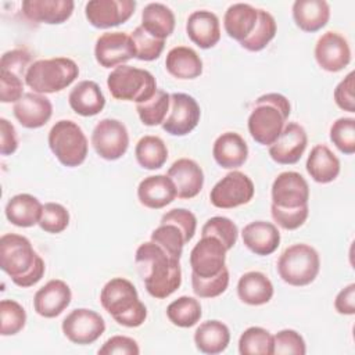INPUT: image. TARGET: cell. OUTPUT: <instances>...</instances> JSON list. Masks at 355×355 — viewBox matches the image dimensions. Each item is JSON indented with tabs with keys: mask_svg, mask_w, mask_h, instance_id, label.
Masks as SVG:
<instances>
[{
	"mask_svg": "<svg viewBox=\"0 0 355 355\" xmlns=\"http://www.w3.org/2000/svg\"><path fill=\"white\" fill-rule=\"evenodd\" d=\"M293 19L304 32H318L330 19V6L324 0H295L293 4Z\"/></svg>",
	"mask_w": 355,
	"mask_h": 355,
	"instance_id": "83f0119b",
	"label": "cell"
},
{
	"mask_svg": "<svg viewBox=\"0 0 355 355\" xmlns=\"http://www.w3.org/2000/svg\"><path fill=\"white\" fill-rule=\"evenodd\" d=\"M31 62V53L25 49H14L1 55L0 68L10 69L25 78Z\"/></svg>",
	"mask_w": 355,
	"mask_h": 355,
	"instance_id": "db71d44e",
	"label": "cell"
},
{
	"mask_svg": "<svg viewBox=\"0 0 355 355\" xmlns=\"http://www.w3.org/2000/svg\"><path fill=\"white\" fill-rule=\"evenodd\" d=\"M101 306L125 327H139L147 318V308L140 301L136 287L125 277L108 280L100 293Z\"/></svg>",
	"mask_w": 355,
	"mask_h": 355,
	"instance_id": "277c9868",
	"label": "cell"
},
{
	"mask_svg": "<svg viewBox=\"0 0 355 355\" xmlns=\"http://www.w3.org/2000/svg\"><path fill=\"white\" fill-rule=\"evenodd\" d=\"M201 315L202 311L198 300L189 295H182L166 306V316L169 322L183 329L197 324L201 319Z\"/></svg>",
	"mask_w": 355,
	"mask_h": 355,
	"instance_id": "8d00e7d4",
	"label": "cell"
},
{
	"mask_svg": "<svg viewBox=\"0 0 355 355\" xmlns=\"http://www.w3.org/2000/svg\"><path fill=\"white\" fill-rule=\"evenodd\" d=\"M254 193L252 180L240 171H232L211 189L209 200L216 208L232 209L250 202Z\"/></svg>",
	"mask_w": 355,
	"mask_h": 355,
	"instance_id": "30bf717a",
	"label": "cell"
},
{
	"mask_svg": "<svg viewBox=\"0 0 355 355\" xmlns=\"http://www.w3.org/2000/svg\"><path fill=\"white\" fill-rule=\"evenodd\" d=\"M107 86L114 98L135 101L136 104L150 100L158 89L150 71L126 64L114 68L108 73Z\"/></svg>",
	"mask_w": 355,
	"mask_h": 355,
	"instance_id": "8992f818",
	"label": "cell"
},
{
	"mask_svg": "<svg viewBox=\"0 0 355 355\" xmlns=\"http://www.w3.org/2000/svg\"><path fill=\"white\" fill-rule=\"evenodd\" d=\"M24 76L0 68V101L1 103H17L24 93ZM25 79V78H24Z\"/></svg>",
	"mask_w": 355,
	"mask_h": 355,
	"instance_id": "f907efd6",
	"label": "cell"
},
{
	"mask_svg": "<svg viewBox=\"0 0 355 355\" xmlns=\"http://www.w3.org/2000/svg\"><path fill=\"white\" fill-rule=\"evenodd\" d=\"M212 155L219 166L237 169L248 158V146L239 133L225 132L214 141Z\"/></svg>",
	"mask_w": 355,
	"mask_h": 355,
	"instance_id": "484cf974",
	"label": "cell"
},
{
	"mask_svg": "<svg viewBox=\"0 0 355 355\" xmlns=\"http://www.w3.org/2000/svg\"><path fill=\"white\" fill-rule=\"evenodd\" d=\"M130 37L136 47V58L140 61L157 60L161 55L164 46H165V40L151 36L140 25L137 28H135Z\"/></svg>",
	"mask_w": 355,
	"mask_h": 355,
	"instance_id": "bcb514c9",
	"label": "cell"
},
{
	"mask_svg": "<svg viewBox=\"0 0 355 355\" xmlns=\"http://www.w3.org/2000/svg\"><path fill=\"white\" fill-rule=\"evenodd\" d=\"M14 116L26 129H37L44 126L51 115L53 105L51 101L39 93L29 92L25 93L12 107Z\"/></svg>",
	"mask_w": 355,
	"mask_h": 355,
	"instance_id": "ffe728a7",
	"label": "cell"
},
{
	"mask_svg": "<svg viewBox=\"0 0 355 355\" xmlns=\"http://www.w3.org/2000/svg\"><path fill=\"white\" fill-rule=\"evenodd\" d=\"M72 293L69 286L60 279H53L40 287L33 297L35 312L42 318H57L71 304Z\"/></svg>",
	"mask_w": 355,
	"mask_h": 355,
	"instance_id": "d6986e66",
	"label": "cell"
},
{
	"mask_svg": "<svg viewBox=\"0 0 355 355\" xmlns=\"http://www.w3.org/2000/svg\"><path fill=\"white\" fill-rule=\"evenodd\" d=\"M226 252L227 250L216 237L201 236L190 252L191 273L200 277L218 275L226 266Z\"/></svg>",
	"mask_w": 355,
	"mask_h": 355,
	"instance_id": "9a60e30c",
	"label": "cell"
},
{
	"mask_svg": "<svg viewBox=\"0 0 355 355\" xmlns=\"http://www.w3.org/2000/svg\"><path fill=\"white\" fill-rule=\"evenodd\" d=\"M135 155L139 165L148 171H155L164 166L168 159V148L164 140L158 136H143L135 148Z\"/></svg>",
	"mask_w": 355,
	"mask_h": 355,
	"instance_id": "d590c367",
	"label": "cell"
},
{
	"mask_svg": "<svg viewBox=\"0 0 355 355\" xmlns=\"http://www.w3.org/2000/svg\"><path fill=\"white\" fill-rule=\"evenodd\" d=\"M277 273L280 279L294 287L311 284L320 269L318 251L304 243L287 247L277 259Z\"/></svg>",
	"mask_w": 355,
	"mask_h": 355,
	"instance_id": "52a82bcc",
	"label": "cell"
},
{
	"mask_svg": "<svg viewBox=\"0 0 355 355\" xmlns=\"http://www.w3.org/2000/svg\"><path fill=\"white\" fill-rule=\"evenodd\" d=\"M201 236L216 237L229 251L234 247L237 241L239 229L236 223L226 216H212L204 223L201 229Z\"/></svg>",
	"mask_w": 355,
	"mask_h": 355,
	"instance_id": "7bdbcfd3",
	"label": "cell"
},
{
	"mask_svg": "<svg viewBox=\"0 0 355 355\" xmlns=\"http://www.w3.org/2000/svg\"><path fill=\"white\" fill-rule=\"evenodd\" d=\"M18 148V139L14 125L6 118H0V153L1 155H11Z\"/></svg>",
	"mask_w": 355,
	"mask_h": 355,
	"instance_id": "9f6ffc18",
	"label": "cell"
},
{
	"mask_svg": "<svg viewBox=\"0 0 355 355\" xmlns=\"http://www.w3.org/2000/svg\"><path fill=\"white\" fill-rule=\"evenodd\" d=\"M276 31L277 25L273 15L265 10H258V19L254 31L247 39L240 42V44L248 51H261L275 39Z\"/></svg>",
	"mask_w": 355,
	"mask_h": 355,
	"instance_id": "74e56055",
	"label": "cell"
},
{
	"mask_svg": "<svg viewBox=\"0 0 355 355\" xmlns=\"http://www.w3.org/2000/svg\"><path fill=\"white\" fill-rule=\"evenodd\" d=\"M135 8V0H90L85 6V15L92 26L108 29L126 22Z\"/></svg>",
	"mask_w": 355,
	"mask_h": 355,
	"instance_id": "5bb4252c",
	"label": "cell"
},
{
	"mask_svg": "<svg viewBox=\"0 0 355 355\" xmlns=\"http://www.w3.org/2000/svg\"><path fill=\"white\" fill-rule=\"evenodd\" d=\"M306 172L316 183H330L340 175V159L326 146L316 144L306 158Z\"/></svg>",
	"mask_w": 355,
	"mask_h": 355,
	"instance_id": "4dcf8cb0",
	"label": "cell"
},
{
	"mask_svg": "<svg viewBox=\"0 0 355 355\" xmlns=\"http://www.w3.org/2000/svg\"><path fill=\"white\" fill-rule=\"evenodd\" d=\"M0 268L22 288L35 286L46 272L44 261L31 241L17 233H6L0 239Z\"/></svg>",
	"mask_w": 355,
	"mask_h": 355,
	"instance_id": "7a4b0ae2",
	"label": "cell"
},
{
	"mask_svg": "<svg viewBox=\"0 0 355 355\" xmlns=\"http://www.w3.org/2000/svg\"><path fill=\"white\" fill-rule=\"evenodd\" d=\"M175 14L162 3H148L141 11L140 26L151 36L165 40L175 31Z\"/></svg>",
	"mask_w": 355,
	"mask_h": 355,
	"instance_id": "e575fe53",
	"label": "cell"
},
{
	"mask_svg": "<svg viewBox=\"0 0 355 355\" xmlns=\"http://www.w3.org/2000/svg\"><path fill=\"white\" fill-rule=\"evenodd\" d=\"M151 241L164 248L171 257L180 259L186 244L182 230L172 223H159L151 233Z\"/></svg>",
	"mask_w": 355,
	"mask_h": 355,
	"instance_id": "60d3db41",
	"label": "cell"
},
{
	"mask_svg": "<svg viewBox=\"0 0 355 355\" xmlns=\"http://www.w3.org/2000/svg\"><path fill=\"white\" fill-rule=\"evenodd\" d=\"M230 343L229 327L216 319L200 323L194 331V344L202 354H220Z\"/></svg>",
	"mask_w": 355,
	"mask_h": 355,
	"instance_id": "d6a6232c",
	"label": "cell"
},
{
	"mask_svg": "<svg viewBox=\"0 0 355 355\" xmlns=\"http://www.w3.org/2000/svg\"><path fill=\"white\" fill-rule=\"evenodd\" d=\"M42 212V202L35 196L28 193H21L11 197L4 208V214L8 222L18 227H32L39 225Z\"/></svg>",
	"mask_w": 355,
	"mask_h": 355,
	"instance_id": "f1b7e54d",
	"label": "cell"
},
{
	"mask_svg": "<svg viewBox=\"0 0 355 355\" xmlns=\"http://www.w3.org/2000/svg\"><path fill=\"white\" fill-rule=\"evenodd\" d=\"M47 141L51 153L67 168L82 165L87 157V137L73 121L61 119L55 122L49 132Z\"/></svg>",
	"mask_w": 355,
	"mask_h": 355,
	"instance_id": "ba28073f",
	"label": "cell"
},
{
	"mask_svg": "<svg viewBox=\"0 0 355 355\" xmlns=\"http://www.w3.org/2000/svg\"><path fill=\"white\" fill-rule=\"evenodd\" d=\"M69 225V212L68 209L58 202H46L43 205L42 218L39 226L46 233L57 234L64 232Z\"/></svg>",
	"mask_w": 355,
	"mask_h": 355,
	"instance_id": "7dc6e473",
	"label": "cell"
},
{
	"mask_svg": "<svg viewBox=\"0 0 355 355\" xmlns=\"http://www.w3.org/2000/svg\"><path fill=\"white\" fill-rule=\"evenodd\" d=\"M165 68L173 78L196 79L202 73V60L191 47L176 46L168 51Z\"/></svg>",
	"mask_w": 355,
	"mask_h": 355,
	"instance_id": "836d02e7",
	"label": "cell"
},
{
	"mask_svg": "<svg viewBox=\"0 0 355 355\" xmlns=\"http://www.w3.org/2000/svg\"><path fill=\"white\" fill-rule=\"evenodd\" d=\"M273 284L269 277L258 270H251L239 279L237 295L241 302L252 306L268 304L273 297Z\"/></svg>",
	"mask_w": 355,
	"mask_h": 355,
	"instance_id": "f546056e",
	"label": "cell"
},
{
	"mask_svg": "<svg viewBox=\"0 0 355 355\" xmlns=\"http://www.w3.org/2000/svg\"><path fill=\"white\" fill-rule=\"evenodd\" d=\"M69 107L80 116H94L105 107V97L94 80L78 82L68 96Z\"/></svg>",
	"mask_w": 355,
	"mask_h": 355,
	"instance_id": "4316f807",
	"label": "cell"
},
{
	"mask_svg": "<svg viewBox=\"0 0 355 355\" xmlns=\"http://www.w3.org/2000/svg\"><path fill=\"white\" fill-rule=\"evenodd\" d=\"M270 214L273 220L286 230H295L301 227L309 215V207L302 205L298 208H280L276 205H270Z\"/></svg>",
	"mask_w": 355,
	"mask_h": 355,
	"instance_id": "681fc988",
	"label": "cell"
},
{
	"mask_svg": "<svg viewBox=\"0 0 355 355\" xmlns=\"http://www.w3.org/2000/svg\"><path fill=\"white\" fill-rule=\"evenodd\" d=\"M64 336L73 344L87 345L97 341L105 331V322L100 313L87 308L71 311L61 324Z\"/></svg>",
	"mask_w": 355,
	"mask_h": 355,
	"instance_id": "8fae6325",
	"label": "cell"
},
{
	"mask_svg": "<svg viewBox=\"0 0 355 355\" xmlns=\"http://www.w3.org/2000/svg\"><path fill=\"white\" fill-rule=\"evenodd\" d=\"M101 355H139L140 348L136 340L126 336H112L97 351Z\"/></svg>",
	"mask_w": 355,
	"mask_h": 355,
	"instance_id": "f5cc1de1",
	"label": "cell"
},
{
	"mask_svg": "<svg viewBox=\"0 0 355 355\" xmlns=\"http://www.w3.org/2000/svg\"><path fill=\"white\" fill-rule=\"evenodd\" d=\"M272 204L280 208H298L309 201V186L305 178L294 171L282 172L272 183Z\"/></svg>",
	"mask_w": 355,
	"mask_h": 355,
	"instance_id": "2e32d148",
	"label": "cell"
},
{
	"mask_svg": "<svg viewBox=\"0 0 355 355\" xmlns=\"http://www.w3.org/2000/svg\"><path fill=\"white\" fill-rule=\"evenodd\" d=\"M201 110L197 100L186 93H172L169 112L162 122V129L172 136H186L200 122Z\"/></svg>",
	"mask_w": 355,
	"mask_h": 355,
	"instance_id": "7c38bea8",
	"label": "cell"
},
{
	"mask_svg": "<svg viewBox=\"0 0 355 355\" xmlns=\"http://www.w3.org/2000/svg\"><path fill=\"white\" fill-rule=\"evenodd\" d=\"M241 355H273V334L263 327L251 326L239 338Z\"/></svg>",
	"mask_w": 355,
	"mask_h": 355,
	"instance_id": "f35d334b",
	"label": "cell"
},
{
	"mask_svg": "<svg viewBox=\"0 0 355 355\" xmlns=\"http://www.w3.org/2000/svg\"><path fill=\"white\" fill-rule=\"evenodd\" d=\"M171 107V94H168L162 89H157L155 94L140 104H136L137 115L143 125L146 126H157L162 125L165 121Z\"/></svg>",
	"mask_w": 355,
	"mask_h": 355,
	"instance_id": "ab89813d",
	"label": "cell"
},
{
	"mask_svg": "<svg viewBox=\"0 0 355 355\" xmlns=\"http://www.w3.org/2000/svg\"><path fill=\"white\" fill-rule=\"evenodd\" d=\"M229 286V269L225 266L212 277H200L191 273V287L200 298H215L226 291Z\"/></svg>",
	"mask_w": 355,
	"mask_h": 355,
	"instance_id": "ee69618b",
	"label": "cell"
},
{
	"mask_svg": "<svg viewBox=\"0 0 355 355\" xmlns=\"http://www.w3.org/2000/svg\"><path fill=\"white\" fill-rule=\"evenodd\" d=\"M79 75L78 64L68 57L33 61L25 75V85L35 93L50 94L67 89Z\"/></svg>",
	"mask_w": 355,
	"mask_h": 355,
	"instance_id": "5b68a950",
	"label": "cell"
},
{
	"mask_svg": "<svg viewBox=\"0 0 355 355\" xmlns=\"http://www.w3.org/2000/svg\"><path fill=\"white\" fill-rule=\"evenodd\" d=\"M166 175L173 182L179 198H194L202 190L204 172L201 166L190 158H179L175 161L169 166Z\"/></svg>",
	"mask_w": 355,
	"mask_h": 355,
	"instance_id": "44dd1931",
	"label": "cell"
},
{
	"mask_svg": "<svg viewBox=\"0 0 355 355\" xmlns=\"http://www.w3.org/2000/svg\"><path fill=\"white\" fill-rule=\"evenodd\" d=\"M178 197L173 182L168 175H153L144 178L137 186V198L150 209H161Z\"/></svg>",
	"mask_w": 355,
	"mask_h": 355,
	"instance_id": "cb8c5ba5",
	"label": "cell"
},
{
	"mask_svg": "<svg viewBox=\"0 0 355 355\" xmlns=\"http://www.w3.org/2000/svg\"><path fill=\"white\" fill-rule=\"evenodd\" d=\"M334 308L341 315L355 313V284L351 283L344 287L334 300Z\"/></svg>",
	"mask_w": 355,
	"mask_h": 355,
	"instance_id": "6f0895ef",
	"label": "cell"
},
{
	"mask_svg": "<svg viewBox=\"0 0 355 355\" xmlns=\"http://www.w3.org/2000/svg\"><path fill=\"white\" fill-rule=\"evenodd\" d=\"M94 57L103 68H116L136 58V47L130 35L125 32H105L96 40Z\"/></svg>",
	"mask_w": 355,
	"mask_h": 355,
	"instance_id": "4fadbf2b",
	"label": "cell"
},
{
	"mask_svg": "<svg viewBox=\"0 0 355 355\" xmlns=\"http://www.w3.org/2000/svg\"><path fill=\"white\" fill-rule=\"evenodd\" d=\"M354 72H349L334 89L333 97L338 108L348 112H355L354 98Z\"/></svg>",
	"mask_w": 355,
	"mask_h": 355,
	"instance_id": "11a10c76",
	"label": "cell"
},
{
	"mask_svg": "<svg viewBox=\"0 0 355 355\" xmlns=\"http://www.w3.org/2000/svg\"><path fill=\"white\" fill-rule=\"evenodd\" d=\"M26 323V312L24 306L14 300L0 301V334L14 336L19 333Z\"/></svg>",
	"mask_w": 355,
	"mask_h": 355,
	"instance_id": "b9f144b4",
	"label": "cell"
},
{
	"mask_svg": "<svg viewBox=\"0 0 355 355\" xmlns=\"http://www.w3.org/2000/svg\"><path fill=\"white\" fill-rule=\"evenodd\" d=\"M290 112V101L280 93H268L258 97L247 122L251 137L258 144L269 147L280 136Z\"/></svg>",
	"mask_w": 355,
	"mask_h": 355,
	"instance_id": "3957f363",
	"label": "cell"
},
{
	"mask_svg": "<svg viewBox=\"0 0 355 355\" xmlns=\"http://www.w3.org/2000/svg\"><path fill=\"white\" fill-rule=\"evenodd\" d=\"M92 146L100 158L119 159L128 151L129 132L121 121L104 118L96 123L92 132Z\"/></svg>",
	"mask_w": 355,
	"mask_h": 355,
	"instance_id": "9c48e42d",
	"label": "cell"
},
{
	"mask_svg": "<svg viewBox=\"0 0 355 355\" xmlns=\"http://www.w3.org/2000/svg\"><path fill=\"white\" fill-rule=\"evenodd\" d=\"M306 344L302 336L293 329H283L273 336V355H304Z\"/></svg>",
	"mask_w": 355,
	"mask_h": 355,
	"instance_id": "c3c4849f",
	"label": "cell"
},
{
	"mask_svg": "<svg viewBox=\"0 0 355 355\" xmlns=\"http://www.w3.org/2000/svg\"><path fill=\"white\" fill-rule=\"evenodd\" d=\"M75 8L72 0H24V15L35 22L58 25L71 18Z\"/></svg>",
	"mask_w": 355,
	"mask_h": 355,
	"instance_id": "7402d4cb",
	"label": "cell"
},
{
	"mask_svg": "<svg viewBox=\"0 0 355 355\" xmlns=\"http://www.w3.org/2000/svg\"><path fill=\"white\" fill-rule=\"evenodd\" d=\"M258 19V10L247 3L229 6L223 17V28L229 37L243 42L254 31Z\"/></svg>",
	"mask_w": 355,
	"mask_h": 355,
	"instance_id": "1f68e13d",
	"label": "cell"
},
{
	"mask_svg": "<svg viewBox=\"0 0 355 355\" xmlns=\"http://www.w3.org/2000/svg\"><path fill=\"white\" fill-rule=\"evenodd\" d=\"M331 143L347 155L355 153V119L351 116H343L333 122L330 126Z\"/></svg>",
	"mask_w": 355,
	"mask_h": 355,
	"instance_id": "f6af8a7d",
	"label": "cell"
},
{
	"mask_svg": "<svg viewBox=\"0 0 355 355\" xmlns=\"http://www.w3.org/2000/svg\"><path fill=\"white\" fill-rule=\"evenodd\" d=\"M308 146V135L297 122L284 125L277 140L269 146L270 158L280 165L297 164Z\"/></svg>",
	"mask_w": 355,
	"mask_h": 355,
	"instance_id": "e0dca14e",
	"label": "cell"
},
{
	"mask_svg": "<svg viewBox=\"0 0 355 355\" xmlns=\"http://www.w3.org/2000/svg\"><path fill=\"white\" fill-rule=\"evenodd\" d=\"M186 33L200 49H211L220 40L219 18L207 10L194 11L187 18Z\"/></svg>",
	"mask_w": 355,
	"mask_h": 355,
	"instance_id": "d4e9b609",
	"label": "cell"
},
{
	"mask_svg": "<svg viewBox=\"0 0 355 355\" xmlns=\"http://www.w3.org/2000/svg\"><path fill=\"white\" fill-rule=\"evenodd\" d=\"M179 261L151 240L137 247L135 262L151 297L164 300L180 287L182 269Z\"/></svg>",
	"mask_w": 355,
	"mask_h": 355,
	"instance_id": "6da1fadb",
	"label": "cell"
},
{
	"mask_svg": "<svg viewBox=\"0 0 355 355\" xmlns=\"http://www.w3.org/2000/svg\"><path fill=\"white\" fill-rule=\"evenodd\" d=\"M159 223H172L178 226L182 230L186 243H189L194 237L196 229H197L196 215L191 211L184 208H173L168 211L166 214L162 215Z\"/></svg>",
	"mask_w": 355,
	"mask_h": 355,
	"instance_id": "816d5d0a",
	"label": "cell"
},
{
	"mask_svg": "<svg viewBox=\"0 0 355 355\" xmlns=\"http://www.w3.org/2000/svg\"><path fill=\"white\" fill-rule=\"evenodd\" d=\"M241 239L244 245L259 257L273 254L280 245V232L275 223L266 220H255L245 225Z\"/></svg>",
	"mask_w": 355,
	"mask_h": 355,
	"instance_id": "603a6c76",
	"label": "cell"
},
{
	"mask_svg": "<svg viewBox=\"0 0 355 355\" xmlns=\"http://www.w3.org/2000/svg\"><path fill=\"white\" fill-rule=\"evenodd\" d=\"M315 60L327 72H340L351 62V49L344 36L329 31L315 44Z\"/></svg>",
	"mask_w": 355,
	"mask_h": 355,
	"instance_id": "ac0fdd59",
	"label": "cell"
}]
</instances>
